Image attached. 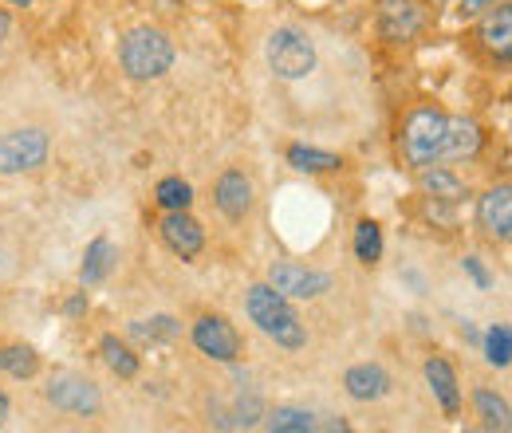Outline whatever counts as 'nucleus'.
<instances>
[{
	"instance_id": "cd10ccee",
	"label": "nucleus",
	"mask_w": 512,
	"mask_h": 433,
	"mask_svg": "<svg viewBox=\"0 0 512 433\" xmlns=\"http://www.w3.org/2000/svg\"><path fill=\"white\" fill-rule=\"evenodd\" d=\"M453 4H457V16H461V20H477V16L493 12V8L505 4V0H453Z\"/></svg>"
},
{
	"instance_id": "bb28decb",
	"label": "nucleus",
	"mask_w": 512,
	"mask_h": 433,
	"mask_svg": "<svg viewBox=\"0 0 512 433\" xmlns=\"http://www.w3.org/2000/svg\"><path fill=\"white\" fill-rule=\"evenodd\" d=\"M485 359H489L493 367H509L512 331L505 327V323H493V327H489V335H485Z\"/></svg>"
},
{
	"instance_id": "4468645a",
	"label": "nucleus",
	"mask_w": 512,
	"mask_h": 433,
	"mask_svg": "<svg viewBox=\"0 0 512 433\" xmlns=\"http://www.w3.org/2000/svg\"><path fill=\"white\" fill-rule=\"evenodd\" d=\"M343 390L355 402H379V398H386L394 390V378L379 363H359V367H351V371L343 374Z\"/></svg>"
},
{
	"instance_id": "dca6fc26",
	"label": "nucleus",
	"mask_w": 512,
	"mask_h": 433,
	"mask_svg": "<svg viewBox=\"0 0 512 433\" xmlns=\"http://www.w3.org/2000/svg\"><path fill=\"white\" fill-rule=\"evenodd\" d=\"M426 382H430V390H434L442 414H446V418H457V414H461V382H457V371L449 367L446 359L430 355V359H426Z\"/></svg>"
},
{
	"instance_id": "412c9836",
	"label": "nucleus",
	"mask_w": 512,
	"mask_h": 433,
	"mask_svg": "<svg viewBox=\"0 0 512 433\" xmlns=\"http://www.w3.org/2000/svg\"><path fill=\"white\" fill-rule=\"evenodd\" d=\"M182 335V323L170 315H154V319H134L130 323V339L138 343H174Z\"/></svg>"
},
{
	"instance_id": "7ed1b4c3",
	"label": "nucleus",
	"mask_w": 512,
	"mask_h": 433,
	"mask_svg": "<svg viewBox=\"0 0 512 433\" xmlns=\"http://www.w3.org/2000/svg\"><path fill=\"white\" fill-rule=\"evenodd\" d=\"M442 138H446V115L438 107H418L402 123V158L406 166L422 170L442 158Z\"/></svg>"
},
{
	"instance_id": "473e14b6",
	"label": "nucleus",
	"mask_w": 512,
	"mask_h": 433,
	"mask_svg": "<svg viewBox=\"0 0 512 433\" xmlns=\"http://www.w3.org/2000/svg\"><path fill=\"white\" fill-rule=\"evenodd\" d=\"M8 4H16V8H28V4H32V0H8Z\"/></svg>"
},
{
	"instance_id": "7c9ffc66",
	"label": "nucleus",
	"mask_w": 512,
	"mask_h": 433,
	"mask_svg": "<svg viewBox=\"0 0 512 433\" xmlns=\"http://www.w3.org/2000/svg\"><path fill=\"white\" fill-rule=\"evenodd\" d=\"M4 36H8V16L0 12V40H4Z\"/></svg>"
},
{
	"instance_id": "c85d7f7f",
	"label": "nucleus",
	"mask_w": 512,
	"mask_h": 433,
	"mask_svg": "<svg viewBox=\"0 0 512 433\" xmlns=\"http://www.w3.org/2000/svg\"><path fill=\"white\" fill-rule=\"evenodd\" d=\"M461 264H465V272H469V276H473V280H477L481 288H489V272L481 268V260H477V256H465Z\"/></svg>"
},
{
	"instance_id": "39448f33",
	"label": "nucleus",
	"mask_w": 512,
	"mask_h": 433,
	"mask_svg": "<svg viewBox=\"0 0 512 433\" xmlns=\"http://www.w3.org/2000/svg\"><path fill=\"white\" fill-rule=\"evenodd\" d=\"M48 162V134L40 126L0 134V174H32Z\"/></svg>"
},
{
	"instance_id": "ddd939ff",
	"label": "nucleus",
	"mask_w": 512,
	"mask_h": 433,
	"mask_svg": "<svg viewBox=\"0 0 512 433\" xmlns=\"http://www.w3.org/2000/svg\"><path fill=\"white\" fill-rule=\"evenodd\" d=\"M213 201H217V209H221L229 221H245L249 209H253V182H249L241 170H225V174L217 178Z\"/></svg>"
},
{
	"instance_id": "f03ea898",
	"label": "nucleus",
	"mask_w": 512,
	"mask_h": 433,
	"mask_svg": "<svg viewBox=\"0 0 512 433\" xmlns=\"http://www.w3.org/2000/svg\"><path fill=\"white\" fill-rule=\"evenodd\" d=\"M119 63H123V71H127L130 79H138V83L162 79L174 67V44H170V36L162 28H150V24L130 28L127 36H123V44H119Z\"/></svg>"
},
{
	"instance_id": "f3484780",
	"label": "nucleus",
	"mask_w": 512,
	"mask_h": 433,
	"mask_svg": "<svg viewBox=\"0 0 512 433\" xmlns=\"http://www.w3.org/2000/svg\"><path fill=\"white\" fill-rule=\"evenodd\" d=\"M418 186H422V193L426 197H434V201H446V205H457V201H465L469 197V186L453 174V170H446V166H422L418 170Z\"/></svg>"
},
{
	"instance_id": "6e6552de",
	"label": "nucleus",
	"mask_w": 512,
	"mask_h": 433,
	"mask_svg": "<svg viewBox=\"0 0 512 433\" xmlns=\"http://www.w3.org/2000/svg\"><path fill=\"white\" fill-rule=\"evenodd\" d=\"M268 284L288 300H320L323 292H331V276L327 272L296 264V260H276L268 268Z\"/></svg>"
},
{
	"instance_id": "9b49d317",
	"label": "nucleus",
	"mask_w": 512,
	"mask_h": 433,
	"mask_svg": "<svg viewBox=\"0 0 512 433\" xmlns=\"http://www.w3.org/2000/svg\"><path fill=\"white\" fill-rule=\"evenodd\" d=\"M481 146H485V130L473 123V119H465V115H446V138H442V158L438 162H469V158H477L481 154Z\"/></svg>"
},
{
	"instance_id": "a878e982",
	"label": "nucleus",
	"mask_w": 512,
	"mask_h": 433,
	"mask_svg": "<svg viewBox=\"0 0 512 433\" xmlns=\"http://www.w3.org/2000/svg\"><path fill=\"white\" fill-rule=\"evenodd\" d=\"M154 201H158L166 213H174V209H190L193 189H190V182H182V178H162L158 189H154Z\"/></svg>"
},
{
	"instance_id": "72a5a7b5",
	"label": "nucleus",
	"mask_w": 512,
	"mask_h": 433,
	"mask_svg": "<svg viewBox=\"0 0 512 433\" xmlns=\"http://www.w3.org/2000/svg\"><path fill=\"white\" fill-rule=\"evenodd\" d=\"M430 4H453V0H430Z\"/></svg>"
},
{
	"instance_id": "c756f323",
	"label": "nucleus",
	"mask_w": 512,
	"mask_h": 433,
	"mask_svg": "<svg viewBox=\"0 0 512 433\" xmlns=\"http://www.w3.org/2000/svg\"><path fill=\"white\" fill-rule=\"evenodd\" d=\"M64 311H67V315H71V319H75V315H83V311H87V292H79V296H71V300H67V304H64Z\"/></svg>"
},
{
	"instance_id": "2eb2a0df",
	"label": "nucleus",
	"mask_w": 512,
	"mask_h": 433,
	"mask_svg": "<svg viewBox=\"0 0 512 433\" xmlns=\"http://www.w3.org/2000/svg\"><path fill=\"white\" fill-rule=\"evenodd\" d=\"M477 20H481V28H477L481 44H485V48H489L501 63H509V56H512V8H509V0H505V4H497L493 12L477 16Z\"/></svg>"
},
{
	"instance_id": "b1692460",
	"label": "nucleus",
	"mask_w": 512,
	"mask_h": 433,
	"mask_svg": "<svg viewBox=\"0 0 512 433\" xmlns=\"http://www.w3.org/2000/svg\"><path fill=\"white\" fill-rule=\"evenodd\" d=\"M355 256L367 268L383 260V229H379V221H359L355 225Z\"/></svg>"
},
{
	"instance_id": "2f4dec72",
	"label": "nucleus",
	"mask_w": 512,
	"mask_h": 433,
	"mask_svg": "<svg viewBox=\"0 0 512 433\" xmlns=\"http://www.w3.org/2000/svg\"><path fill=\"white\" fill-rule=\"evenodd\" d=\"M4 418H8V398L0 394V422H4Z\"/></svg>"
},
{
	"instance_id": "9d476101",
	"label": "nucleus",
	"mask_w": 512,
	"mask_h": 433,
	"mask_svg": "<svg viewBox=\"0 0 512 433\" xmlns=\"http://www.w3.org/2000/svg\"><path fill=\"white\" fill-rule=\"evenodd\" d=\"M158 233H162V245L170 248L174 256H182V260L201 256V248H205V229L193 221L190 209H174V213H166V217L158 221Z\"/></svg>"
},
{
	"instance_id": "a211bd4d",
	"label": "nucleus",
	"mask_w": 512,
	"mask_h": 433,
	"mask_svg": "<svg viewBox=\"0 0 512 433\" xmlns=\"http://www.w3.org/2000/svg\"><path fill=\"white\" fill-rule=\"evenodd\" d=\"M115 260H119V252L115 245L107 241V237H95L87 252H83V268H79V284L83 288H95V284H103L107 276H111V268H115Z\"/></svg>"
},
{
	"instance_id": "4be33fe9",
	"label": "nucleus",
	"mask_w": 512,
	"mask_h": 433,
	"mask_svg": "<svg viewBox=\"0 0 512 433\" xmlns=\"http://www.w3.org/2000/svg\"><path fill=\"white\" fill-rule=\"evenodd\" d=\"M264 430L272 433H312L316 430V414L296 410V406H276L264 414Z\"/></svg>"
},
{
	"instance_id": "f257e3e1",
	"label": "nucleus",
	"mask_w": 512,
	"mask_h": 433,
	"mask_svg": "<svg viewBox=\"0 0 512 433\" xmlns=\"http://www.w3.org/2000/svg\"><path fill=\"white\" fill-rule=\"evenodd\" d=\"M245 311L256 323L260 335H268L276 347L284 351H300L308 343V327L300 323V315L292 308L288 296H280L272 284H253L249 296H245Z\"/></svg>"
},
{
	"instance_id": "393cba45",
	"label": "nucleus",
	"mask_w": 512,
	"mask_h": 433,
	"mask_svg": "<svg viewBox=\"0 0 512 433\" xmlns=\"http://www.w3.org/2000/svg\"><path fill=\"white\" fill-rule=\"evenodd\" d=\"M0 371L12 374V378H32L40 371V355L32 347H0Z\"/></svg>"
},
{
	"instance_id": "5701e85b",
	"label": "nucleus",
	"mask_w": 512,
	"mask_h": 433,
	"mask_svg": "<svg viewBox=\"0 0 512 433\" xmlns=\"http://www.w3.org/2000/svg\"><path fill=\"white\" fill-rule=\"evenodd\" d=\"M99 351H103V363L111 367V374H119V378H134L138 374V355L130 351L119 335H103Z\"/></svg>"
},
{
	"instance_id": "0eeeda50",
	"label": "nucleus",
	"mask_w": 512,
	"mask_h": 433,
	"mask_svg": "<svg viewBox=\"0 0 512 433\" xmlns=\"http://www.w3.org/2000/svg\"><path fill=\"white\" fill-rule=\"evenodd\" d=\"M190 339L193 347L205 359H213V363H237L241 359V347H245L241 335H237V327L225 315H201V319H193Z\"/></svg>"
},
{
	"instance_id": "1a4fd4ad",
	"label": "nucleus",
	"mask_w": 512,
	"mask_h": 433,
	"mask_svg": "<svg viewBox=\"0 0 512 433\" xmlns=\"http://www.w3.org/2000/svg\"><path fill=\"white\" fill-rule=\"evenodd\" d=\"M426 28V12L414 0H383L379 8V36L386 44H410Z\"/></svg>"
},
{
	"instance_id": "aec40b11",
	"label": "nucleus",
	"mask_w": 512,
	"mask_h": 433,
	"mask_svg": "<svg viewBox=\"0 0 512 433\" xmlns=\"http://www.w3.org/2000/svg\"><path fill=\"white\" fill-rule=\"evenodd\" d=\"M288 166L300 170V174H331V170L343 166V158L316 150V146H288Z\"/></svg>"
},
{
	"instance_id": "20e7f679",
	"label": "nucleus",
	"mask_w": 512,
	"mask_h": 433,
	"mask_svg": "<svg viewBox=\"0 0 512 433\" xmlns=\"http://www.w3.org/2000/svg\"><path fill=\"white\" fill-rule=\"evenodd\" d=\"M264 56H268V67L280 79H308L316 71V48L296 28H276L264 44Z\"/></svg>"
},
{
	"instance_id": "f8f14e48",
	"label": "nucleus",
	"mask_w": 512,
	"mask_h": 433,
	"mask_svg": "<svg viewBox=\"0 0 512 433\" xmlns=\"http://www.w3.org/2000/svg\"><path fill=\"white\" fill-rule=\"evenodd\" d=\"M477 225L485 237L493 241H509L512 237V189L493 186L477 201Z\"/></svg>"
},
{
	"instance_id": "6ab92c4d",
	"label": "nucleus",
	"mask_w": 512,
	"mask_h": 433,
	"mask_svg": "<svg viewBox=\"0 0 512 433\" xmlns=\"http://www.w3.org/2000/svg\"><path fill=\"white\" fill-rule=\"evenodd\" d=\"M473 406H477V418H481L485 430H497V433L512 430V410L501 394H493V390H473Z\"/></svg>"
},
{
	"instance_id": "423d86ee",
	"label": "nucleus",
	"mask_w": 512,
	"mask_h": 433,
	"mask_svg": "<svg viewBox=\"0 0 512 433\" xmlns=\"http://www.w3.org/2000/svg\"><path fill=\"white\" fill-rule=\"evenodd\" d=\"M44 398L56 406V410H64V414H75V418H95L99 410H103V394H99V386L91 382V378H83V374H52V382L44 386Z\"/></svg>"
}]
</instances>
